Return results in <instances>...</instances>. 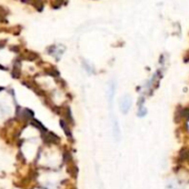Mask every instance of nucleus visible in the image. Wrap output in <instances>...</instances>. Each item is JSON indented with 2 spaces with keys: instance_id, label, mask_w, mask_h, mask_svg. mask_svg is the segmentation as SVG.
I'll use <instances>...</instances> for the list:
<instances>
[{
  "instance_id": "20e7f679",
  "label": "nucleus",
  "mask_w": 189,
  "mask_h": 189,
  "mask_svg": "<svg viewBox=\"0 0 189 189\" xmlns=\"http://www.w3.org/2000/svg\"><path fill=\"white\" fill-rule=\"evenodd\" d=\"M60 125H61V128L64 129V131L66 132V135H67L68 137H70L71 136V132H70V129L68 128V126H67V124L64 121V120H61L60 121Z\"/></svg>"
},
{
  "instance_id": "f03ea898",
  "label": "nucleus",
  "mask_w": 189,
  "mask_h": 189,
  "mask_svg": "<svg viewBox=\"0 0 189 189\" xmlns=\"http://www.w3.org/2000/svg\"><path fill=\"white\" fill-rule=\"evenodd\" d=\"M43 140L46 141L47 143H57L59 140V138L54 134H47L43 136Z\"/></svg>"
},
{
  "instance_id": "f257e3e1",
  "label": "nucleus",
  "mask_w": 189,
  "mask_h": 189,
  "mask_svg": "<svg viewBox=\"0 0 189 189\" xmlns=\"http://www.w3.org/2000/svg\"><path fill=\"white\" fill-rule=\"evenodd\" d=\"M130 105H131V100L129 99V97L124 98L121 100V104H120V108H121L122 113H128L129 108H130Z\"/></svg>"
},
{
  "instance_id": "7ed1b4c3",
  "label": "nucleus",
  "mask_w": 189,
  "mask_h": 189,
  "mask_svg": "<svg viewBox=\"0 0 189 189\" xmlns=\"http://www.w3.org/2000/svg\"><path fill=\"white\" fill-rule=\"evenodd\" d=\"M179 158L180 160H187L189 159V151L187 149H183L179 153Z\"/></svg>"
}]
</instances>
